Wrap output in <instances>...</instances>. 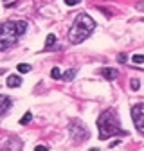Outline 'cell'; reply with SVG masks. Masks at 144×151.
Instances as JSON below:
<instances>
[{"mask_svg":"<svg viewBox=\"0 0 144 151\" xmlns=\"http://www.w3.org/2000/svg\"><path fill=\"white\" fill-rule=\"evenodd\" d=\"M130 83H132V90H139V86H140V83H139V79H132Z\"/></svg>","mask_w":144,"mask_h":151,"instance_id":"9a60e30c","label":"cell"},{"mask_svg":"<svg viewBox=\"0 0 144 151\" xmlns=\"http://www.w3.org/2000/svg\"><path fill=\"white\" fill-rule=\"evenodd\" d=\"M68 131H70V137L74 142H83L90 137V131L86 129V126L79 121V119H74V121H70L68 124Z\"/></svg>","mask_w":144,"mask_h":151,"instance_id":"277c9868","label":"cell"},{"mask_svg":"<svg viewBox=\"0 0 144 151\" xmlns=\"http://www.w3.org/2000/svg\"><path fill=\"white\" fill-rule=\"evenodd\" d=\"M22 85V78H20V76H9V78H7V86H11V88H18V86H20Z\"/></svg>","mask_w":144,"mask_h":151,"instance_id":"52a82bcc","label":"cell"},{"mask_svg":"<svg viewBox=\"0 0 144 151\" xmlns=\"http://www.w3.org/2000/svg\"><path fill=\"white\" fill-rule=\"evenodd\" d=\"M119 61H121V63L126 61V54H121V56H119Z\"/></svg>","mask_w":144,"mask_h":151,"instance_id":"ac0fdd59","label":"cell"},{"mask_svg":"<svg viewBox=\"0 0 144 151\" xmlns=\"http://www.w3.org/2000/svg\"><path fill=\"white\" fill-rule=\"evenodd\" d=\"M29 24L24 20H13V22H4L0 24V50H6L13 47L18 38L27 32Z\"/></svg>","mask_w":144,"mask_h":151,"instance_id":"6da1fadb","label":"cell"},{"mask_svg":"<svg viewBox=\"0 0 144 151\" xmlns=\"http://www.w3.org/2000/svg\"><path fill=\"white\" fill-rule=\"evenodd\" d=\"M132 61L133 63H144V56L142 54H135L133 58H132Z\"/></svg>","mask_w":144,"mask_h":151,"instance_id":"5bb4252c","label":"cell"},{"mask_svg":"<svg viewBox=\"0 0 144 151\" xmlns=\"http://www.w3.org/2000/svg\"><path fill=\"white\" fill-rule=\"evenodd\" d=\"M34 151H49V149H47L45 146H36V147H34Z\"/></svg>","mask_w":144,"mask_h":151,"instance_id":"e0dca14e","label":"cell"},{"mask_svg":"<svg viewBox=\"0 0 144 151\" xmlns=\"http://www.w3.org/2000/svg\"><path fill=\"white\" fill-rule=\"evenodd\" d=\"M137 7H139V9H144V4H139Z\"/></svg>","mask_w":144,"mask_h":151,"instance_id":"d6986e66","label":"cell"},{"mask_svg":"<svg viewBox=\"0 0 144 151\" xmlns=\"http://www.w3.org/2000/svg\"><path fill=\"white\" fill-rule=\"evenodd\" d=\"M94 27H96L94 18L90 16V14H86V13H79V14L76 16L74 24H72L70 31H68V42L74 43V45L85 42L86 38L92 34Z\"/></svg>","mask_w":144,"mask_h":151,"instance_id":"7a4b0ae2","label":"cell"},{"mask_svg":"<svg viewBox=\"0 0 144 151\" xmlns=\"http://www.w3.org/2000/svg\"><path fill=\"white\" fill-rule=\"evenodd\" d=\"M90 151H99V149H96V147H94V149H90Z\"/></svg>","mask_w":144,"mask_h":151,"instance_id":"ffe728a7","label":"cell"},{"mask_svg":"<svg viewBox=\"0 0 144 151\" xmlns=\"http://www.w3.org/2000/svg\"><path fill=\"white\" fill-rule=\"evenodd\" d=\"M97 128H99V139L101 140L110 139L115 133H119V135H124L126 133L124 129H121L119 117H117V113L114 110H106V111L101 113L99 119H97Z\"/></svg>","mask_w":144,"mask_h":151,"instance_id":"3957f363","label":"cell"},{"mask_svg":"<svg viewBox=\"0 0 144 151\" xmlns=\"http://www.w3.org/2000/svg\"><path fill=\"white\" fill-rule=\"evenodd\" d=\"M54 45H56V36H54V34H49V36H47V42H45V47L50 49V47H54Z\"/></svg>","mask_w":144,"mask_h":151,"instance_id":"8fae6325","label":"cell"},{"mask_svg":"<svg viewBox=\"0 0 144 151\" xmlns=\"http://www.w3.org/2000/svg\"><path fill=\"white\" fill-rule=\"evenodd\" d=\"M6 2H7V0H6Z\"/></svg>","mask_w":144,"mask_h":151,"instance_id":"44dd1931","label":"cell"},{"mask_svg":"<svg viewBox=\"0 0 144 151\" xmlns=\"http://www.w3.org/2000/svg\"><path fill=\"white\" fill-rule=\"evenodd\" d=\"M31 119H32V113H31V111H27L25 115L20 119V124H27V122H31Z\"/></svg>","mask_w":144,"mask_h":151,"instance_id":"4fadbf2b","label":"cell"},{"mask_svg":"<svg viewBox=\"0 0 144 151\" xmlns=\"http://www.w3.org/2000/svg\"><path fill=\"white\" fill-rule=\"evenodd\" d=\"M101 74L104 76V78H106L108 81H112V79H115V78H117V70L108 68V67H106V68H103V70H101Z\"/></svg>","mask_w":144,"mask_h":151,"instance_id":"ba28073f","label":"cell"},{"mask_svg":"<svg viewBox=\"0 0 144 151\" xmlns=\"http://www.w3.org/2000/svg\"><path fill=\"white\" fill-rule=\"evenodd\" d=\"M74 78H76V70H74V68H70V70H67V72L63 74V79H65V81H72Z\"/></svg>","mask_w":144,"mask_h":151,"instance_id":"30bf717a","label":"cell"},{"mask_svg":"<svg viewBox=\"0 0 144 151\" xmlns=\"http://www.w3.org/2000/svg\"><path fill=\"white\" fill-rule=\"evenodd\" d=\"M132 119H133L135 128L144 133V103H139L132 108Z\"/></svg>","mask_w":144,"mask_h":151,"instance_id":"5b68a950","label":"cell"},{"mask_svg":"<svg viewBox=\"0 0 144 151\" xmlns=\"http://www.w3.org/2000/svg\"><path fill=\"white\" fill-rule=\"evenodd\" d=\"M79 2H81V0H65V4H67V6H78Z\"/></svg>","mask_w":144,"mask_h":151,"instance_id":"2e32d148","label":"cell"},{"mask_svg":"<svg viewBox=\"0 0 144 151\" xmlns=\"http://www.w3.org/2000/svg\"><path fill=\"white\" fill-rule=\"evenodd\" d=\"M50 78H52V79H61V78H63V74H61V68L54 67V68L50 70Z\"/></svg>","mask_w":144,"mask_h":151,"instance_id":"9c48e42d","label":"cell"},{"mask_svg":"<svg viewBox=\"0 0 144 151\" xmlns=\"http://www.w3.org/2000/svg\"><path fill=\"white\" fill-rule=\"evenodd\" d=\"M16 68L20 70L22 74H27V72H31V65H25V63H20V65H18Z\"/></svg>","mask_w":144,"mask_h":151,"instance_id":"7c38bea8","label":"cell"},{"mask_svg":"<svg viewBox=\"0 0 144 151\" xmlns=\"http://www.w3.org/2000/svg\"><path fill=\"white\" fill-rule=\"evenodd\" d=\"M11 106H13L11 97H7V96H0V115H4V113H6Z\"/></svg>","mask_w":144,"mask_h":151,"instance_id":"8992f818","label":"cell"}]
</instances>
